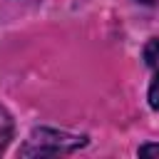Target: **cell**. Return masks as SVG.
Returning a JSON list of instances; mask_svg holds the SVG:
<instances>
[{"instance_id":"1","label":"cell","mask_w":159,"mask_h":159,"mask_svg":"<svg viewBox=\"0 0 159 159\" xmlns=\"http://www.w3.org/2000/svg\"><path fill=\"white\" fill-rule=\"evenodd\" d=\"M84 137L57 132V129H35L25 147L20 149L22 157H45V154H65L77 147H84Z\"/></svg>"},{"instance_id":"3","label":"cell","mask_w":159,"mask_h":159,"mask_svg":"<svg viewBox=\"0 0 159 159\" xmlns=\"http://www.w3.org/2000/svg\"><path fill=\"white\" fill-rule=\"evenodd\" d=\"M142 57H144V62H147L152 70H159V40H157V37H152V40L144 45Z\"/></svg>"},{"instance_id":"5","label":"cell","mask_w":159,"mask_h":159,"mask_svg":"<svg viewBox=\"0 0 159 159\" xmlns=\"http://www.w3.org/2000/svg\"><path fill=\"white\" fill-rule=\"evenodd\" d=\"M139 154L142 157H159V144H144V147H139Z\"/></svg>"},{"instance_id":"2","label":"cell","mask_w":159,"mask_h":159,"mask_svg":"<svg viewBox=\"0 0 159 159\" xmlns=\"http://www.w3.org/2000/svg\"><path fill=\"white\" fill-rule=\"evenodd\" d=\"M10 137H12V117L5 107H0V154L5 152Z\"/></svg>"},{"instance_id":"6","label":"cell","mask_w":159,"mask_h":159,"mask_svg":"<svg viewBox=\"0 0 159 159\" xmlns=\"http://www.w3.org/2000/svg\"><path fill=\"white\" fill-rule=\"evenodd\" d=\"M139 2H144V5H154V2H159V0H139Z\"/></svg>"},{"instance_id":"4","label":"cell","mask_w":159,"mask_h":159,"mask_svg":"<svg viewBox=\"0 0 159 159\" xmlns=\"http://www.w3.org/2000/svg\"><path fill=\"white\" fill-rule=\"evenodd\" d=\"M149 104H152V109H159V72L149 84Z\"/></svg>"}]
</instances>
